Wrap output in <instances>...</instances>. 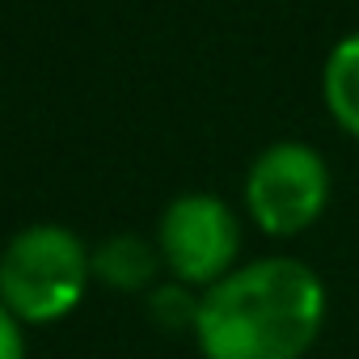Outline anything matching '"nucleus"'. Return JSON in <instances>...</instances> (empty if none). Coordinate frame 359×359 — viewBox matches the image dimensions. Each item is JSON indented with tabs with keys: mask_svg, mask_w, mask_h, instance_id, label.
I'll use <instances>...</instances> for the list:
<instances>
[{
	"mask_svg": "<svg viewBox=\"0 0 359 359\" xmlns=\"http://www.w3.org/2000/svg\"><path fill=\"white\" fill-rule=\"evenodd\" d=\"M325 313L330 292L309 262L254 258L203 292L195 342L203 359H304Z\"/></svg>",
	"mask_w": 359,
	"mask_h": 359,
	"instance_id": "obj_1",
	"label": "nucleus"
},
{
	"mask_svg": "<svg viewBox=\"0 0 359 359\" xmlns=\"http://www.w3.org/2000/svg\"><path fill=\"white\" fill-rule=\"evenodd\" d=\"M93 250L64 224H30L0 254V300L22 325L64 321L89 292Z\"/></svg>",
	"mask_w": 359,
	"mask_h": 359,
	"instance_id": "obj_2",
	"label": "nucleus"
},
{
	"mask_svg": "<svg viewBox=\"0 0 359 359\" xmlns=\"http://www.w3.org/2000/svg\"><path fill=\"white\" fill-rule=\"evenodd\" d=\"M334 177L325 156L304 140L266 144L245 173V212L266 237H300L330 208Z\"/></svg>",
	"mask_w": 359,
	"mask_h": 359,
	"instance_id": "obj_3",
	"label": "nucleus"
},
{
	"mask_svg": "<svg viewBox=\"0 0 359 359\" xmlns=\"http://www.w3.org/2000/svg\"><path fill=\"white\" fill-rule=\"evenodd\" d=\"M156 250L165 271L195 292L216 287L241 262V220L220 195H177L156 224Z\"/></svg>",
	"mask_w": 359,
	"mask_h": 359,
	"instance_id": "obj_4",
	"label": "nucleus"
},
{
	"mask_svg": "<svg viewBox=\"0 0 359 359\" xmlns=\"http://www.w3.org/2000/svg\"><path fill=\"white\" fill-rule=\"evenodd\" d=\"M89 258H93V279L114 292H152L156 275L165 271L156 241H148L140 233H114Z\"/></svg>",
	"mask_w": 359,
	"mask_h": 359,
	"instance_id": "obj_5",
	"label": "nucleus"
},
{
	"mask_svg": "<svg viewBox=\"0 0 359 359\" xmlns=\"http://www.w3.org/2000/svg\"><path fill=\"white\" fill-rule=\"evenodd\" d=\"M321 102L330 118L359 140V34H346L330 47L321 68Z\"/></svg>",
	"mask_w": 359,
	"mask_h": 359,
	"instance_id": "obj_6",
	"label": "nucleus"
},
{
	"mask_svg": "<svg viewBox=\"0 0 359 359\" xmlns=\"http://www.w3.org/2000/svg\"><path fill=\"white\" fill-rule=\"evenodd\" d=\"M199 304H203V292L187 287V283H156L148 292V317L169 330V334H191L195 338V325H199Z\"/></svg>",
	"mask_w": 359,
	"mask_h": 359,
	"instance_id": "obj_7",
	"label": "nucleus"
},
{
	"mask_svg": "<svg viewBox=\"0 0 359 359\" xmlns=\"http://www.w3.org/2000/svg\"><path fill=\"white\" fill-rule=\"evenodd\" d=\"M26 325L5 309V300H0V359H26Z\"/></svg>",
	"mask_w": 359,
	"mask_h": 359,
	"instance_id": "obj_8",
	"label": "nucleus"
}]
</instances>
